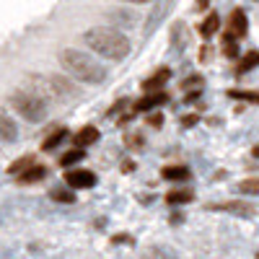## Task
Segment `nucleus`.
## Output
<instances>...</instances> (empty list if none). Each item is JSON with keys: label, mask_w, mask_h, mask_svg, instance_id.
Returning <instances> with one entry per match:
<instances>
[{"label": "nucleus", "mask_w": 259, "mask_h": 259, "mask_svg": "<svg viewBox=\"0 0 259 259\" xmlns=\"http://www.w3.org/2000/svg\"><path fill=\"white\" fill-rule=\"evenodd\" d=\"M65 184H68L70 189H91L96 184V177L85 168H73V171L65 174Z\"/></svg>", "instance_id": "39448f33"}, {"label": "nucleus", "mask_w": 259, "mask_h": 259, "mask_svg": "<svg viewBox=\"0 0 259 259\" xmlns=\"http://www.w3.org/2000/svg\"><path fill=\"white\" fill-rule=\"evenodd\" d=\"M218 26H221V16H218V13H210V16L205 18V24L200 26V34H202V36H212L215 31H218Z\"/></svg>", "instance_id": "2eb2a0df"}, {"label": "nucleus", "mask_w": 259, "mask_h": 259, "mask_svg": "<svg viewBox=\"0 0 259 259\" xmlns=\"http://www.w3.org/2000/svg\"><path fill=\"white\" fill-rule=\"evenodd\" d=\"M65 138H68V130H65V127H60V130H55V133L45 140V145H41V150H52V148H57Z\"/></svg>", "instance_id": "dca6fc26"}, {"label": "nucleus", "mask_w": 259, "mask_h": 259, "mask_svg": "<svg viewBox=\"0 0 259 259\" xmlns=\"http://www.w3.org/2000/svg\"><path fill=\"white\" fill-rule=\"evenodd\" d=\"M83 156H85V148H75V150H68L62 158H60V166H73V163H78V161H83Z\"/></svg>", "instance_id": "a211bd4d"}, {"label": "nucleus", "mask_w": 259, "mask_h": 259, "mask_svg": "<svg viewBox=\"0 0 259 259\" xmlns=\"http://www.w3.org/2000/svg\"><path fill=\"white\" fill-rule=\"evenodd\" d=\"M45 177H47V168H45V166H39V163H31L29 168L21 171L16 179H18L21 184H31V182H41Z\"/></svg>", "instance_id": "6e6552de"}, {"label": "nucleus", "mask_w": 259, "mask_h": 259, "mask_svg": "<svg viewBox=\"0 0 259 259\" xmlns=\"http://www.w3.org/2000/svg\"><path fill=\"white\" fill-rule=\"evenodd\" d=\"M106 18H109L114 26H124V29L135 24V16L130 13V11H119V8H114V11H106Z\"/></svg>", "instance_id": "9b49d317"}, {"label": "nucleus", "mask_w": 259, "mask_h": 259, "mask_svg": "<svg viewBox=\"0 0 259 259\" xmlns=\"http://www.w3.org/2000/svg\"><path fill=\"white\" fill-rule=\"evenodd\" d=\"M99 138H101V133H99V130H96L94 124H89V127L78 130V133H75V138H73V143H75L78 148H89V145H94Z\"/></svg>", "instance_id": "0eeeda50"}, {"label": "nucleus", "mask_w": 259, "mask_h": 259, "mask_svg": "<svg viewBox=\"0 0 259 259\" xmlns=\"http://www.w3.org/2000/svg\"><path fill=\"white\" fill-rule=\"evenodd\" d=\"M207 3H210V0H197V8H200V11H205V8H207Z\"/></svg>", "instance_id": "a878e982"}, {"label": "nucleus", "mask_w": 259, "mask_h": 259, "mask_svg": "<svg viewBox=\"0 0 259 259\" xmlns=\"http://www.w3.org/2000/svg\"><path fill=\"white\" fill-rule=\"evenodd\" d=\"M166 80H168V70H166V68H161L156 75H150V78L143 83V89H145V91H158Z\"/></svg>", "instance_id": "4468645a"}, {"label": "nucleus", "mask_w": 259, "mask_h": 259, "mask_svg": "<svg viewBox=\"0 0 259 259\" xmlns=\"http://www.w3.org/2000/svg\"><path fill=\"white\" fill-rule=\"evenodd\" d=\"M239 192H244V194H259V179H244L239 184Z\"/></svg>", "instance_id": "4be33fe9"}, {"label": "nucleus", "mask_w": 259, "mask_h": 259, "mask_svg": "<svg viewBox=\"0 0 259 259\" xmlns=\"http://www.w3.org/2000/svg\"><path fill=\"white\" fill-rule=\"evenodd\" d=\"M161 174H163V179H189V168H184V166H166Z\"/></svg>", "instance_id": "f3484780"}, {"label": "nucleus", "mask_w": 259, "mask_h": 259, "mask_svg": "<svg viewBox=\"0 0 259 259\" xmlns=\"http://www.w3.org/2000/svg\"><path fill=\"white\" fill-rule=\"evenodd\" d=\"M60 62H62V68L80 83L99 85V83L106 80V68L104 65L96 62L91 55L80 52V50H62L60 52Z\"/></svg>", "instance_id": "f03ea898"}, {"label": "nucleus", "mask_w": 259, "mask_h": 259, "mask_svg": "<svg viewBox=\"0 0 259 259\" xmlns=\"http://www.w3.org/2000/svg\"><path fill=\"white\" fill-rule=\"evenodd\" d=\"M83 41L101 57L114 60V62H119L130 55V39L122 31H117L114 26H94L83 34Z\"/></svg>", "instance_id": "f257e3e1"}, {"label": "nucleus", "mask_w": 259, "mask_h": 259, "mask_svg": "<svg viewBox=\"0 0 259 259\" xmlns=\"http://www.w3.org/2000/svg\"><path fill=\"white\" fill-rule=\"evenodd\" d=\"M254 156H256V158H259V145H256V148H254Z\"/></svg>", "instance_id": "cd10ccee"}, {"label": "nucleus", "mask_w": 259, "mask_h": 259, "mask_svg": "<svg viewBox=\"0 0 259 259\" xmlns=\"http://www.w3.org/2000/svg\"><path fill=\"white\" fill-rule=\"evenodd\" d=\"M52 200H57V202H73L75 194L68 192V189H52Z\"/></svg>", "instance_id": "b1692460"}, {"label": "nucleus", "mask_w": 259, "mask_h": 259, "mask_svg": "<svg viewBox=\"0 0 259 259\" xmlns=\"http://www.w3.org/2000/svg\"><path fill=\"white\" fill-rule=\"evenodd\" d=\"M47 91L52 96H60V99H70V96H78V91L73 89V83L62 75H50L47 78Z\"/></svg>", "instance_id": "423d86ee"}, {"label": "nucleus", "mask_w": 259, "mask_h": 259, "mask_svg": "<svg viewBox=\"0 0 259 259\" xmlns=\"http://www.w3.org/2000/svg\"><path fill=\"white\" fill-rule=\"evenodd\" d=\"M228 31H231L233 36H244V34H246V13H244L241 8H236V11L231 13Z\"/></svg>", "instance_id": "1a4fd4ad"}, {"label": "nucleus", "mask_w": 259, "mask_h": 259, "mask_svg": "<svg viewBox=\"0 0 259 259\" xmlns=\"http://www.w3.org/2000/svg\"><path fill=\"white\" fill-rule=\"evenodd\" d=\"M148 124H153V127H161V124H163V117H161V114H153V117L148 119Z\"/></svg>", "instance_id": "393cba45"}, {"label": "nucleus", "mask_w": 259, "mask_h": 259, "mask_svg": "<svg viewBox=\"0 0 259 259\" xmlns=\"http://www.w3.org/2000/svg\"><path fill=\"white\" fill-rule=\"evenodd\" d=\"M212 210H231V212L251 215V207H249V205H241V202H228V205H212Z\"/></svg>", "instance_id": "6ab92c4d"}, {"label": "nucleus", "mask_w": 259, "mask_h": 259, "mask_svg": "<svg viewBox=\"0 0 259 259\" xmlns=\"http://www.w3.org/2000/svg\"><path fill=\"white\" fill-rule=\"evenodd\" d=\"M31 163H34V158H31V156H26V158H18V161H16V163H13L11 168H8V174H13V177H18V174H21V171H24V168H29Z\"/></svg>", "instance_id": "412c9836"}, {"label": "nucleus", "mask_w": 259, "mask_h": 259, "mask_svg": "<svg viewBox=\"0 0 259 259\" xmlns=\"http://www.w3.org/2000/svg\"><path fill=\"white\" fill-rule=\"evenodd\" d=\"M166 101H168V96H166L163 91H158V94H150V96L140 99V101L135 104V109H138V112H148V109H153V106H161V104H166Z\"/></svg>", "instance_id": "9d476101"}, {"label": "nucleus", "mask_w": 259, "mask_h": 259, "mask_svg": "<svg viewBox=\"0 0 259 259\" xmlns=\"http://www.w3.org/2000/svg\"><path fill=\"white\" fill-rule=\"evenodd\" d=\"M16 138H18V127L11 122V117L0 114V140H3V143H13Z\"/></svg>", "instance_id": "f8f14e48"}, {"label": "nucleus", "mask_w": 259, "mask_h": 259, "mask_svg": "<svg viewBox=\"0 0 259 259\" xmlns=\"http://www.w3.org/2000/svg\"><path fill=\"white\" fill-rule=\"evenodd\" d=\"M192 189H171L168 194H166V202L168 205H184V202H192Z\"/></svg>", "instance_id": "ddd939ff"}, {"label": "nucleus", "mask_w": 259, "mask_h": 259, "mask_svg": "<svg viewBox=\"0 0 259 259\" xmlns=\"http://www.w3.org/2000/svg\"><path fill=\"white\" fill-rule=\"evenodd\" d=\"M223 52H226L228 57H236V36H233L231 31L223 36Z\"/></svg>", "instance_id": "5701e85b"}, {"label": "nucleus", "mask_w": 259, "mask_h": 259, "mask_svg": "<svg viewBox=\"0 0 259 259\" xmlns=\"http://www.w3.org/2000/svg\"><path fill=\"white\" fill-rule=\"evenodd\" d=\"M256 65H259V52H249V55H244V60L239 65V73H246V70L256 68Z\"/></svg>", "instance_id": "aec40b11"}, {"label": "nucleus", "mask_w": 259, "mask_h": 259, "mask_svg": "<svg viewBox=\"0 0 259 259\" xmlns=\"http://www.w3.org/2000/svg\"><path fill=\"white\" fill-rule=\"evenodd\" d=\"M11 104H13V109L24 119H29V122H41L47 117L45 99H41L39 94H34V91H13L11 94Z\"/></svg>", "instance_id": "7ed1b4c3"}, {"label": "nucleus", "mask_w": 259, "mask_h": 259, "mask_svg": "<svg viewBox=\"0 0 259 259\" xmlns=\"http://www.w3.org/2000/svg\"><path fill=\"white\" fill-rule=\"evenodd\" d=\"M124 3H135V6H140V3H150V0H124Z\"/></svg>", "instance_id": "bb28decb"}, {"label": "nucleus", "mask_w": 259, "mask_h": 259, "mask_svg": "<svg viewBox=\"0 0 259 259\" xmlns=\"http://www.w3.org/2000/svg\"><path fill=\"white\" fill-rule=\"evenodd\" d=\"M171 8H174V0H153V8H150V13L145 18V26H143V36L153 34L166 21V16L171 13Z\"/></svg>", "instance_id": "20e7f679"}]
</instances>
